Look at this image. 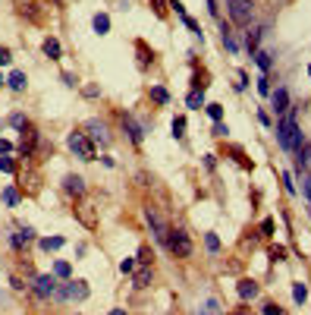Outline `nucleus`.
<instances>
[{"mask_svg":"<svg viewBox=\"0 0 311 315\" xmlns=\"http://www.w3.org/2000/svg\"><path fill=\"white\" fill-rule=\"evenodd\" d=\"M277 142L286 151H298L305 145V139H302V133H298V126H295V114L292 111H286L283 120L277 123Z\"/></svg>","mask_w":311,"mask_h":315,"instance_id":"nucleus-1","label":"nucleus"},{"mask_svg":"<svg viewBox=\"0 0 311 315\" xmlns=\"http://www.w3.org/2000/svg\"><path fill=\"white\" fill-rule=\"evenodd\" d=\"M66 145H69V151H73L76 158L94 161V142H91L85 133H69V136H66Z\"/></svg>","mask_w":311,"mask_h":315,"instance_id":"nucleus-2","label":"nucleus"},{"mask_svg":"<svg viewBox=\"0 0 311 315\" xmlns=\"http://www.w3.org/2000/svg\"><path fill=\"white\" fill-rule=\"evenodd\" d=\"M226 13L236 26H248L255 13V0H226Z\"/></svg>","mask_w":311,"mask_h":315,"instance_id":"nucleus-3","label":"nucleus"},{"mask_svg":"<svg viewBox=\"0 0 311 315\" xmlns=\"http://www.w3.org/2000/svg\"><path fill=\"white\" fill-rule=\"evenodd\" d=\"M167 249H170L173 255H179V259H186V255H192V240H189V233L186 230H170L167 233V243H164Z\"/></svg>","mask_w":311,"mask_h":315,"instance_id":"nucleus-4","label":"nucleus"},{"mask_svg":"<svg viewBox=\"0 0 311 315\" xmlns=\"http://www.w3.org/2000/svg\"><path fill=\"white\" fill-rule=\"evenodd\" d=\"M54 296L57 299H69V296H73V299H88V287L82 284V281H69L66 287H60Z\"/></svg>","mask_w":311,"mask_h":315,"instance_id":"nucleus-5","label":"nucleus"},{"mask_svg":"<svg viewBox=\"0 0 311 315\" xmlns=\"http://www.w3.org/2000/svg\"><path fill=\"white\" fill-rule=\"evenodd\" d=\"M145 218H148V224H151V233H154V240H158L161 246H164V243H167V233H170V227H167V224H164V218H161L158 212H151V208L145 212Z\"/></svg>","mask_w":311,"mask_h":315,"instance_id":"nucleus-6","label":"nucleus"},{"mask_svg":"<svg viewBox=\"0 0 311 315\" xmlns=\"http://www.w3.org/2000/svg\"><path fill=\"white\" fill-rule=\"evenodd\" d=\"M32 287H35V293H38L41 299H47V296H54V293H57V281H54L51 274H38Z\"/></svg>","mask_w":311,"mask_h":315,"instance_id":"nucleus-7","label":"nucleus"},{"mask_svg":"<svg viewBox=\"0 0 311 315\" xmlns=\"http://www.w3.org/2000/svg\"><path fill=\"white\" fill-rule=\"evenodd\" d=\"M88 139L91 142H98V145H110V136H107V126L101 123V120H88Z\"/></svg>","mask_w":311,"mask_h":315,"instance_id":"nucleus-8","label":"nucleus"},{"mask_svg":"<svg viewBox=\"0 0 311 315\" xmlns=\"http://www.w3.org/2000/svg\"><path fill=\"white\" fill-rule=\"evenodd\" d=\"M35 142H38V130H32V126H22V139H19V151L22 155H32L35 151Z\"/></svg>","mask_w":311,"mask_h":315,"instance_id":"nucleus-9","label":"nucleus"},{"mask_svg":"<svg viewBox=\"0 0 311 315\" xmlns=\"http://www.w3.org/2000/svg\"><path fill=\"white\" fill-rule=\"evenodd\" d=\"M270 101H273V111L277 114H286L289 111V88H277V91H270Z\"/></svg>","mask_w":311,"mask_h":315,"instance_id":"nucleus-10","label":"nucleus"},{"mask_svg":"<svg viewBox=\"0 0 311 315\" xmlns=\"http://www.w3.org/2000/svg\"><path fill=\"white\" fill-rule=\"evenodd\" d=\"M123 130L129 133V139H132L135 145H141V139H145V130H141V126H138L129 114H123Z\"/></svg>","mask_w":311,"mask_h":315,"instance_id":"nucleus-11","label":"nucleus"},{"mask_svg":"<svg viewBox=\"0 0 311 315\" xmlns=\"http://www.w3.org/2000/svg\"><path fill=\"white\" fill-rule=\"evenodd\" d=\"M63 189H66L69 195H82V192H85V180H82V177H73V173H69V177L63 180Z\"/></svg>","mask_w":311,"mask_h":315,"instance_id":"nucleus-12","label":"nucleus"},{"mask_svg":"<svg viewBox=\"0 0 311 315\" xmlns=\"http://www.w3.org/2000/svg\"><path fill=\"white\" fill-rule=\"evenodd\" d=\"M7 85L13 91H26V73H22V69H13V73L7 76Z\"/></svg>","mask_w":311,"mask_h":315,"instance_id":"nucleus-13","label":"nucleus"},{"mask_svg":"<svg viewBox=\"0 0 311 315\" xmlns=\"http://www.w3.org/2000/svg\"><path fill=\"white\" fill-rule=\"evenodd\" d=\"M132 284H135L138 290L151 284V268H148V262H141V268H138V271H135V277H132Z\"/></svg>","mask_w":311,"mask_h":315,"instance_id":"nucleus-14","label":"nucleus"},{"mask_svg":"<svg viewBox=\"0 0 311 315\" xmlns=\"http://www.w3.org/2000/svg\"><path fill=\"white\" fill-rule=\"evenodd\" d=\"M270 57H273L270 51H255V63H258V69H261L264 76L270 73V66H273V60H270Z\"/></svg>","mask_w":311,"mask_h":315,"instance_id":"nucleus-15","label":"nucleus"},{"mask_svg":"<svg viewBox=\"0 0 311 315\" xmlns=\"http://www.w3.org/2000/svg\"><path fill=\"white\" fill-rule=\"evenodd\" d=\"M261 35H264V29H252V32H245V48H248V54H255V51H258Z\"/></svg>","mask_w":311,"mask_h":315,"instance_id":"nucleus-16","label":"nucleus"},{"mask_svg":"<svg viewBox=\"0 0 311 315\" xmlns=\"http://www.w3.org/2000/svg\"><path fill=\"white\" fill-rule=\"evenodd\" d=\"M239 296H242V299H255L258 296V284L255 281H239Z\"/></svg>","mask_w":311,"mask_h":315,"instance_id":"nucleus-17","label":"nucleus"},{"mask_svg":"<svg viewBox=\"0 0 311 315\" xmlns=\"http://www.w3.org/2000/svg\"><path fill=\"white\" fill-rule=\"evenodd\" d=\"M44 54L51 57V60H60V57H63V48H60L57 38H44Z\"/></svg>","mask_w":311,"mask_h":315,"instance_id":"nucleus-18","label":"nucleus"},{"mask_svg":"<svg viewBox=\"0 0 311 315\" xmlns=\"http://www.w3.org/2000/svg\"><path fill=\"white\" fill-rule=\"evenodd\" d=\"M186 104H189V108H192V111H198V108H205V88H192V91H189V98H186Z\"/></svg>","mask_w":311,"mask_h":315,"instance_id":"nucleus-19","label":"nucleus"},{"mask_svg":"<svg viewBox=\"0 0 311 315\" xmlns=\"http://www.w3.org/2000/svg\"><path fill=\"white\" fill-rule=\"evenodd\" d=\"M91 26H94V32H98V35H107V32H110V16L98 13V16L91 19Z\"/></svg>","mask_w":311,"mask_h":315,"instance_id":"nucleus-20","label":"nucleus"},{"mask_svg":"<svg viewBox=\"0 0 311 315\" xmlns=\"http://www.w3.org/2000/svg\"><path fill=\"white\" fill-rule=\"evenodd\" d=\"M220 32H223V44H226V51H233V54H236V51H239V41L233 38V29L223 22V29H220Z\"/></svg>","mask_w":311,"mask_h":315,"instance_id":"nucleus-21","label":"nucleus"},{"mask_svg":"<svg viewBox=\"0 0 311 315\" xmlns=\"http://www.w3.org/2000/svg\"><path fill=\"white\" fill-rule=\"evenodd\" d=\"M60 246H63V237H44L41 240V249L44 252H57Z\"/></svg>","mask_w":311,"mask_h":315,"instance_id":"nucleus-22","label":"nucleus"},{"mask_svg":"<svg viewBox=\"0 0 311 315\" xmlns=\"http://www.w3.org/2000/svg\"><path fill=\"white\" fill-rule=\"evenodd\" d=\"M4 202H7L10 208L19 205V189H16V186H7V189H4Z\"/></svg>","mask_w":311,"mask_h":315,"instance_id":"nucleus-23","label":"nucleus"},{"mask_svg":"<svg viewBox=\"0 0 311 315\" xmlns=\"http://www.w3.org/2000/svg\"><path fill=\"white\" fill-rule=\"evenodd\" d=\"M151 98L158 101V104H167V101H170V91H167L164 85H154V88H151Z\"/></svg>","mask_w":311,"mask_h":315,"instance_id":"nucleus-24","label":"nucleus"},{"mask_svg":"<svg viewBox=\"0 0 311 315\" xmlns=\"http://www.w3.org/2000/svg\"><path fill=\"white\" fill-rule=\"evenodd\" d=\"M198 315H220V302L211 296V299L205 302V306H201V312H198Z\"/></svg>","mask_w":311,"mask_h":315,"instance_id":"nucleus-25","label":"nucleus"},{"mask_svg":"<svg viewBox=\"0 0 311 315\" xmlns=\"http://www.w3.org/2000/svg\"><path fill=\"white\" fill-rule=\"evenodd\" d=\"M205 111H208V117H211L214 123L223 120V108H220V104H205Z\"/></svg>","mask_w":311,"mask_h":315,"instance_id":"nucleus-26","label":"nucleus"},{"mask_svg":"<svg viewBox=\"0 0 311 315\" xmlns=\"http://www.w3.org/2000/svg\"><path fill=\"white\" fill-rule=\"evenodd\" d=\"M170 130H173V136H176V139H183V136H186V120H183V117H173Z\"/></svg>","mask_w":311,"mask_h":315,"instance_id":"nucleus-27","label":"nucleus"},{"mask_svg":"<svg viewBox=\"0 0 311 315\" xmlns=\"http://www.w3.org/2000/svg\"><path fill=\"white\" fill-rule=\"evenodd\" d=\"M292 299L295 302H305L308 299V287L305 284H292Z\"/></svg>","mask_w":311,"mask_h":315,"instance_id":"nucleus-28","label":"nucleus"},{"mask_svg":"<svg viewBox=\"0 0 311 315\" xmlns=\"http://www.w3.org/2000/svg\"><path fill=\"white\" fill-rule=\"evenodd\" d=\"M54 274L57 277H69V274H73V268H69V262H54Z\"/></svg>","mask_w":311,"mask_h":315,"instance_id":"nucleus-29","label":"nucleus"},{"mask_svg":"<svg viewBox=\"0 0 311 315\" xmlns=\"http://www.w3.org/2000/svg\"><path fill=\"white\" fill-rule=\"evenodd\" d=\"M205 246L211 252H220V240H217V233H205Z\"/></svg>","mask_w":311,"mask_h":315,"instance_id":"nucleus-30","label":"nucleus"},{"mask_svg":"<svg viewBox=\"0 0 311 315\" xmlns=\"http://www.w3.org/2000/svg\"><path fill=\"white\" fill-rule=\"evenodd\" d=\"M258 91H261V95H270V91H273V88H270V79H267V76H261V79H258Z\"/></svg>","mask_w":311,"mask_h":315,"instance_id":"nucleus-31","label":"nucleus"},{"mask_svg":"<svg viewBox=\"0 0 311 315\" xmlns=\"http://www.w3.org/2000/svg\"><path fill=\"white\" fill-rule=\"evenodd\" d=\"M0 170H4V173H16V164H13V158H0Z\"/></svg>","mask_w":311,"mask_h":315,"instance_id":"nucleus-32","label":"nucleus"},{"mask_svg":"<svg viewBox=\"0 0 311 315\" xmlns=\"http://www.w3.org/2000/svg\"><path fill=\"white\" fill-rule=\"evenodd\" d=\"M119 271H123V274H132V271H135V262H132V259H123V262H119Z\"/></svg>","mask_w":311,"mask_h":315,"instance_id":"nucleus-33","label":"nucleus"},{"mask_svg":"<svg viewBox=\"0 0 311 315\" xmlns=\"http://www.w3.org/2000/svg\"><path fill=\"white\" fill-rule=\"evenodd\" d=\"M19 237H22V243H29V240H35V227H29V224H26V227H22V230H19Z\"/></svg>","mask_w":311,"mask_h":315,"instance_id":"nucleus-34","label":"nucleus"},{"mask_svg":"<svg viewBox=\"0 0 311 315\" xmlns=\"http://www.w3.org/2000/svg\"><path fill=\"white\" fill-rule=\"evenodd\" d=\"M264 315H286L280 306H273V302H267V306H264Z\"/></svg>","mask_w":311,"mask_h":315,"instance_id":"nucleus-35","label":"nucleus"},{"mask_svg":"<svg viewBox=\"0 0 311 315\" xmlns=\"http://www.w3.org/2000/svg\"><path fill=\"white\" fill-rule=\"evenodd\" d=\"M283 183H286V192H295V183H292V173H283Z\"/></svg>","mask_w":311,"mask_h":315,"instance_id":"nucleus-36","label":"nucleus"},{"mask_svg":"<svg viewBox=\"0 0 311 315\" xmlns=\"http://www.w3.org/2000/svg\"><path fill=\"white\" fill-rule=\"evenodd\" d=\"M10 60H13V57H10V51H7V48H0V66H7Z\"/></svg>","mask_w":311,"mask_h":315,"instance_id":"nucleus-37","label":"nucleus"},{"mask_svg":"<svg viewBox=\"0 0 311 315\" xmlns=\"http://www.w3.org/2000/svg\"><path fill=\"white\" fill-rule=\"evenodd\" d=\"M302 192H305V199L311 202V177H308V180H302Z\"/></svg>","mask_w":311,"mask_h":315,"instance_id":"nucleus-38","label":"nucleus"},{"mask_svg":"<svg viewBox=\"0 0 311 315\" xmlns=\"http://www.w3.org/2000/svg\"><path fill=\"white\" fill-rule=\"evenodd\" d=\"M10 123H13V126H26V117H22V114H13V117H10Z\"/></svg>","mask_w":311,"mask_h":315,"instance_id":"nucleus-39","label":"nucleus"},{"mask_svg":"<svg viewBox=\"0 0 311 315\" xmlns=\"http://www.w3.org/2000/svg\"><path fill=\"white\" fill-rule=\"evenodd\" d=\"M7 151H13V142H7V139H0V155H7Z\"/></svg>","mask_w":311,"mask_h":315,"instance_id":"nucleus-40","label":"nucleus"},{"mask_svg":"<svg viewBox=\"0 0 311 315\" xmlns=\"http://www.w3.org/2000/svg\"><path fill=\"white\" fill-rule=\"evenodd\" d=\"M170 7L176 10V13H179V16H186V7H183V4H179V0H170Z\"/></svg>","mask_w":311,"mask_h":315,"instance_id":"nucleus-41","label":"nucleus"},{"mask_svg":"<svg viewBox=\"0 0 311 315\" xmlns=\"http://www.w3.org/2000/svg\"><path fill=\"white\" fill-rule=\"evenodd\" d=\"M63 82H66L69 88H76V76H73V73H63Z\"/></svg>","mask_w":311,"mask_h":315,"instance_id":"nucleus-42","label":"nucleus"},{"mask_svg":"<svg viewBox=\"0 0 311 315\" xmlns=\"http://www.w3.org/2000/svg\"><path fill=\"white\" fill-rule=\"evenodd\" d=\"M10 243H13V249H22V237H19V233H13V237H10Z\"/></svg>","mask_w":311,"mask_h":315,"instance_id":"nucleus-43","label":"nucleus"},{"mask_svg":"<svg viewBox=\"0 0 311 315\" xmlns=\"http://www.w3.org/2000/svg\"><path fill=\"white\" fill-rule=\"evenodd\" d=\"M208 10H211V16H217V13H220V7H217V0H208Z\"/></svg>","mask_w":311,"mask_h":315,"instance_id":"nucleus-44","label":"nucleus"},{"mask_svg":"<svg viewBox=\"0 0 311 315\" xmlns=\"http://www.w3.org/2000/svg\"><path fill=\"white\" fill-rule=\"evenodd\" d=\"M226 133H230V130H226L223 123H217V126H214V136H226Z\"/></svg>","mask_w":311,"mask_h":315,"instance_id":"nucleus-45","label":"nucleus"},{"mask_svg":"<svg viewBox=\"0 0 311 315\" xmlns=\"http://www.w3.org/2000/svg\"><path fill=\"white\" fill-rule=\"evenodd\" d=\"M261 230H264L267 237H270V233H273V221H264V224H261Z\"/></svg>","mask_w":311,"mask_h":315,"instance_id":"nucleus-46","label":"nucleus"},{"mask_svg":"<svg viewBox=\"0 0 311 315\" xmlns=\"http://www.w3.org/2000/svg\"><path fill=\"white\" fill-rule=\"evenodd\" d=\"M110 315H126V309H113V312H110Z\"/></svg>","mask_w":311,"mask_h":315,"instance_id":"nucleus-47","label":"nucleus"},{"mask_svg":"<svg viewBox=\"0 0 311 315\" xmlns=\"http://www.w3.org/2000/svg\"><path fill=\"white\" fill-rule=\"evenodd\" d=\"M233 315H248V312H245V309H239V312H233Z\"/></svg>","mask_w":311,"mask_h":315,"instance_id":"nucleus-48","label":"nucleus"},{"mask_svg":"<svg viewBox=\"0 0 311 315\" xmlns=\"http://www.w3.org/2000/svg\"><path fill=\"white\" fill-rule=\"evenodd\" d=\"M4 82H7V79H4V76H0V85H4Z\"/></svg>","mask_w":311,"mask_h":315,"instance_id":"nucleus-49","label":"nucleus"},{"mask_svg":"<svg viewBox=\"0 0 311 315\" xmlns=\"http://www.w3.org/2000/svg\"><path fill=\"white\" fill-rule=\"evenodd\" d=\"M308 73H311V69H308Z\"/></svg>","mask_w":311,"mask_h":315,"instance_id":"nucleus-50","label":"nucleus"}]
</instances>
